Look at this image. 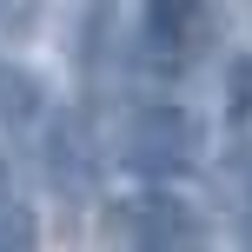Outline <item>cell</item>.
<instances>
[{
  "mask_svg": "<svg viewBox=\"0 0 252 252\" xmlns=\"http://www.w3.org/2000/svg\"><path fill=\"white\" fill-rule=\"evenodd\" d=\"M113 159L139 179H186L192 166L206 159V133L199 120L186 113L179 100H139L133 113L120 120V139H113Z\"/></svg>",
  "mask_w": 252,
  "mask_h": 252,
  "instance_id": "6da1fadb",
  "label": "cell"
},
{
  "mask_svg": "<svg viewBox=\"0 0 252 252\" xmlns=\"http://www.w3.org/2000/svg\"><path fill=\"white\" fill-rule=\"evenodd\" d=\"M106 232L126 239V246H199L206 239L199 213H192L166 179H146L139 192L113 199V206H106Z\"/></svg>",
  "mask_w": 252,
  "mask_h": 252,
  "instance_id": "7a4b0ae2",
  "label": "cell"
},
{
  "mask_svg": "<svg viewBox=\"0 0 252 252\" xmlns=\"http://www.w3.org/2000/svg\"><path fill=\"white\" fill-rule=\"evenodd\" d=\"M213 47V0H146L139 7V60L153 73H186Z\"/></svg>",
  "mask_w": 252,
  "mask_h": 252,
  "instance_id": "3957f363",
  "label": "cell"
},
{
  "mask_svg": "<svg viewBox=\"0 0 252 252\" xmlns=\"http://www.w3.org/2000/svg\"><path fill=\"white\" fill-rule=\"evenodd\" d=\"M40 153H47V179L60 192H93V186H100V139L87 133L80 113H53Z\"/></svg>",
  "mask_w": 252,
  "mask_h": 252,
  "instance_id": "277c9868",
  "label": "cell"
},
{
  "mask_svg": "<svg viewBox=\"0 0 252 252\" xmlns=\"http://www.w3.org/2000/svg\"><path fill=\"white\" fill-rule=\"evenodd\" d=\"M60 40H66V60L87 73L113 47V0H60Z\"/></svg>",
  "mask_w": 252,
  "mask_h": 252,
  "instance_id": "5b68a950",
  "label": "cell"
},
{
  "mask_svg": "<svg viewBox=\"0 0 252 252\" xmlns=\"http://www.w3.org/2000/svg\"><path fill=\"white\" fill-rule=\"evenodd\" d=\"M33 113H40V87L20 73V66L0 60V120H7V126H27Z\"/></svg>",
  "mask_w": 252,
  "mask_h": 252,
  "instance_id": "8992f818",
  "label": "cell"
},
{
  "mask_svg": "<svg viewBox=\"0 0 252 252\" xmlns=\"http://www.w3.org/2000/svg\"><path fill=\"white\" fill-rule=\"evenodd\" d=\"M226 120L232 126L252 120V53H232L226 60Z\"/></svg>",
  "mask_w": 252,
  "mask_h": 252,
  "instance_id": "52a82bcc",
  "label": "cell"
},
{
  "mask_svg": "<svg viewBox=\"0 0 252 252\" xmlns=\"http://www.w3.org/2000/svg\"><path fill=\"white\" fill-rule=\"evenodd\" d=\"M226 192H232V213H239L246 226H252V146H246L239 159L226 166Z\"/></svg>",
  "mask_w": 252,
  "mask_h": 252,
  "instance_id": "ba28073f",
  "label": "cell"
},
{
  "mask_svg": "<svg viewBox=\"0 0 252 252\" xmlns=\"http://www.w3.org/2000/svg\"><path fill=\"white\" fill-rule=\"evenodd\" d=\"M40 20V0H0V33L7 40H27Z\"/></svg>",
  "mask_w": 252,
  "mask_h": 252,
  "instance_id": "9c48e42d",
  "label": "cell"
},
{
  "mask_svg": "<svg viewBox=\"0 0 252 252\" xmlns=\"http://www.w3.org/2000/svg\"><path fill=\"white\" fill-rule=\"evenodd\" d=\"M13 192V173H7V153H0V199Z\"/></svg>",
  "mask_w": 252,
  "mask_h": 252,
  "instance_id": "30bf717a",
  "label": "cell"
}]
</instances>
